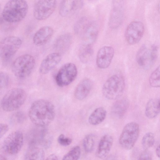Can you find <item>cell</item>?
Returning a JSON list of instances; mask_svg holds the SVG:
<instances>
[{"label": "cell", "mask_w": 160, "mask_h": 160, "mask_svg": "<svg viewBox=\"0 0 160 160\" xmlns=\"http://www.w3.org/2000/svg\"><path fill=\"white\" fill-rule=\"evenodd\" d=\"M129 106V102L126 99L118 100L113 104L111 108V112L115 117L121 118L126 112Z\"/></svg>", "instance_id": "603a6c76"}, {"label": "cell", "mask_w": 160, "mask_h": 160, "mask_svg": "<svg viewBox=\"0 0 160 160\" xmlns=\"http://www.w3.org/2000/svg\"><path fill=\"white\" fill-rule=\"evenodd\" d=\"M15 156L9 153L3 144H0V160H13Z\"/></svg>", "instance_id": "1f68e13d"}, {"label": "cell", "mask_w": 160, "mask_h": 160, "mask_svg": "<svg viewBox=\"0 0 160 160\" xmlns=\"http://www.w3.org/2000/svg\"><path fill=\"white\" fill-rule=\"evenodd\" d=\"M72 41V35L66 33L59 37L55 41L53 46L58 53L61 54L65 52L71 45Z\"/></svg>", "instance_id": "44dd1931"}, {"label": "cell", "mask_w": 160, "mask_h": 160, "mask_svg": "<svg viewBox=\"0 0 160 160\" xmlns=\"http://www.w3.org/2000/svg\"><path fill=\"white\" fill-rule=\"evenodd\" d=\"M114 55V49L110 46H104L98 51L96 57V64L101 69H105L110 65Z\"/></svg>", "instance_id": "4fadbf2b"}, {"label": "cell", "mask_w": 160, "mask_h": 160, "mask_svg": "<svg viewBox=\"0 0 160 160\" xmlns=\"http://www.w3.org/2000/svg\"><path fill=\"white\" fill-rule=\"evenodd\" d=\"M107 115L106 109L102 107L96 108L89 117V123L92 125H98L105 120Z\"/></svg>", "instance_id": "d4e9b609"}, {"label": "cell", "mask_w": 160, "mask_h": 160, "mask_svg": "<svg viewBox=\"0 0 160 160\" xmlns=\"http://www.w3.org/2000/svg\"><path fill=\"white\" fill-rule=\"evenodd\" d=\"M26 98L25 91L20 88H14L8 91L3 97L1 105L3 110L11 112L20 108Z\"/></svg>", "instance_id": "277c9868"}, {"label": "cell", "mask_w": 160, "mask_h": 160, "mask_svg": "<svg viewBox=\"0 0 160 160\" xmlns=\"http://www.w3.org/2000/svg\"><path fill=\"white\" fill-rule=\"evenodd\" d=\"M53 34V29L48 26H43L35 33L33 38V42L38 46L43 45L48 42Z\"/></svg>", "instance_id": "ac0fdd59"}, {"label": "cell", "mask_w": 160, "mask_h": 160, "mask_svg": "<svg viewBox=\"0 0 160 160\" xmlns=\"http://www.w3.org/2000/svg\"><path fill=\"white\" fill-rule=\"evenodd\" d=\"M55 115L54 105L50 101L44 99L34 102L28 112L31 122L35 125L41 127L49 124L54 120Z\"/></svg>", "instance_id": "6da1fadb"}, {"label": "cell", "mask_w": 160, "mask_h": 160, "mask_svg": "<svg viewBox=\"0 0 160 160\" xmlns=\"http://www.w3.org/2000/svg\"><path fill=\"white\" fill-rule=\"evenodd\" d=\"M45 160H58V159L57 156L53 154L48 156Z\"/></svg>", "instance_id": "74e56055"}, {"label": "cell", "mask_w": 160, "mask_h": 160, "mask_svg": "<svg viewBox=\"0 0 160 160\" xmlns=\"http://www.w3.org/2000/svg\"><path fill=\"white\" fill-rule=\"evenodd\" d=\"M105 160H116V159L114 155H111L107 157Z\"/></svg>", "instance_id": "ab89813d"}, {"label": "cell", "mask_w": 160, "mask_h": 160, "mask_svg": "<svg viewBox=\"0 0 160 160\" xmlns=\"http://www.w3.org/2000/svg\"><path fill=\"white\" fill-rule=\"evenodd\" d=\"M78 70L75 64L68 62L63 65L59 69L56 76L57 84L60 87L68 86L75 79Z\"/></svg>", "instance_id": "ba28073f"}, {"label": "cell", "mask_w": 160, "mask_h": 160, "mask_svg": "<svg viewBox=\"0 0 160 160\" xmlns=\"http://www.w3.org/2000/svg\"><path fill=\"white\" fill-rule=\"evenodd\" d=\"M95 144V136L92 134L86 135L83 141V145L85 151L91 152L93 150Z\"/></svg>", "instance_id": "4316f807"}, {"label": "cell", "mask_w": 160, "mask_h": 160, "mask_svg": "<svg viewBox=\"0 0 160 160\" xmlns=\"http://www.w3.org/2000/svg\"><path fill=\"white\" fill-rule=\"evenodd\" d=\"M149 82L151 86L154 88L160 86V68L159 66L150 75Z\"/></svg>", "instance_id": "f1b7e54d"}, {"label": "cell", "mask_w": 160, "mask_h": 160, "mask_svg": "<svg viewBox=\"0 0 160 160\" xmlns=\"http://www.w3.org/2000/svg\"><path fill=\"white\" fill-rule=\"evenodd\" d=\"M155 136L152 132H148L143 137L141 141L143 148L145 150H148L152 147L155 142Z\"/></svg>", "instance_id": "83f0119b"}, {"label": "cell", "mask_w": 160, "mask_h": 160, "mask_svg": "<svg viewBox=\"0 0 160 160\" xmlns=\"http://www.w3.org/2000/svg\"><path fill=\"white\" fill-rule=\"evenodd\" d=\"M1 5L0 4V10H1Z\"/></svg>", "instance_id": "60d3db41"}, {"label": "cell", "mask_w": 160, "mask_h": 160, "mask_svg": "<svg viewBox=\"0 0 160 160\" xmlns=\"http://www.w3.org/2000/svg\"><path fill=\"white\" fill-rule=\"evenodd\" d=\"M27 2L23 0H12L5 5L2 12V16L5 21L15 23L23 20L28 10Z\"/></svg>", "instance_id": "7a4b0ae2"}, {"label": "cell", "mask_w": 160, "mask_h": 160, "mask_svg": "<svg viewBox=\"0 0 160 160\" xmlns=\"http://www.w3.org/2000/svg\"><path fill=\"white\" fill-rule=\"evenodd\" d=\"M35 64V59L32 55L28 54L22 55L13 62L12 71L16 77L20 78H25L31 74Z\"/></svg>", "instance_id": "8992f818"}, {"label": "cell", "mask_w": 160, "mask_h": 160, "mask_svg": "<svg viewBox=\"0 0 160 160\" xmlns=\"http://www.w3.org/2000/svg\"><path fill=\"white\" fill-rule=\"evenodd\" d=\"M43 149L32 143L27 152L23 160H44Z\"/></svg>", "instance_id": "cb8c5ba5"}, {"label": "cell", "mask_w": 160, "mask_h": 160, "mask_svg": "<svg viewBox=\"0 0 160 160\" xmlns=\"http://www.w3.org/2000/svg\"><path fill=\"white\" fill-rule=\"evenodd\" d=\"M8 77L5 73L0 72V88L5 87L8 82Z\"/></svg>", "instance_id": "e575fe53"}, {"label": "cell", "mask_w": 160, "mask_h": 160, "mask_svg": "<svg viewBox=\"0 0 160 160\" xmlns=\"http://www.w3.org/2000/svg\"><path fill=\"white\" fill-rule=\"evenodd\" d=\"M99 28L94 22H89L81 36L84 43L92 45L96 40Z\"/></svg>", "instance_id": "d6986e66"}, {"label": "cell", "mask_w": 160, "mask_h": 160, "mask_svg": "<svg viewBox=\"0 0 160 160\" xmlns=\"http://www.w3.org/2000/svg\"><path fill=\"white\" fill-rule=\"evenodd\" d=\"M57 5L56 0L38 1L35 4L33 14L35 18L38 20H45L53 13Z\"/></svg>", "instance_id": "9c48e42d"}, {"label": "cell", "mask_w": 160, "mask_h": 160, "mask_svg": "<svg viewBox=\"0 0 160 160\" xmlns=\"http://www.w3.org/2000/svg\"><path fill=\"white\" fill-rule=\"evenodd\" d=\"M12 119L13 121L20 122L24 120V116L21 112H17L13 115Z\"/></svg>", "instance_id": "d590c367"}, {"label": "cell", "mask_w": 160, "mask_h": 160, "mask_svg": "<svg viewBox=\"0 0 160 160\" xmlns=\"http://www.w3.org/2000/svg\"><path fill=\"white\" fill-rule=\"evenodd\" d=\"M92 85L91 81L89 79L82 80L78 84L74 92L75 97L79 100L85 98L90 93Z\"/></svg>", "instance_id": "ffe728a7"}, {"label": "cell", "mask_w": 160, "mask_h": 160, "mask_svg": "<svg viewBox=\"0 0 160 160\" xmlns=\"http://www.w3.org/2000/svg\"><path fill=\"white\" fill-rule=\"evenodd\" d=\"M22 40L19 37L10 36L0 41V59L7 62L10 60L20 47Z\"/></svg>", "instance_id": "52a82bcc"}, {"label": "cell", "mask_w": 160, "mask_h": 160, "mask_svg": "<svg viewBox=\"0 0 160 160\" xmlns=\"http://www.w3.org/2000/svg\"><path fill=\"white\" fill-rule=\"evenodd\" d=\"M9 128L6 124L0 123V139L8 131Z\"/></svg>", "instance_id": "8d00e7d4"}, {"label": "cell", "mask_w": 160, "mask_h": 160, "mask_svg": "<svg viewBox=\"0 0 160 160\" xmlns=\"http://www.w3.org/2000/svg\"><path fill=\"white\" fill-rule=\"evenodd\" d=\"M81 0H65L61 1L59 13L62 17H67L81 9L83 6Z\"/></svg>", "instance_id": "2e32d148"}, {"label": "cell", "mask_w": 160, "mask_h": 160, "mask_svg": "<svg viewBox=\"0 0 160 160\" xmlns=\"http://www.w3.org/2000/svg\"><path fill=\"white\" fill-rule=\"evenodd\" d=\"M89 22L86 18L82 17L74 25V30L76 33L81 36Z\"/></svg>", "instance_id": "4dcf8cb0"}, {"label": "cell", "mask_w": 160, "mask_h": 160, "mask_svg": "<svg viewBox=\"0 0 160 160\" xmlns=\"http://www.w3.org/2000/svg\"><path fill=\"white\" fill-rule=\"evenodd\" d=\"M160 99L154 98L150 99L148 102L145 107V114L148 118H153L160 113Z\"/></svg>", "instance_id": "7402d4cb"}, {"label": "cell", "mask_w": 160, "mask_h": 160, "mask_svg": "<svg viewBox=\"0 0 160 160\" xmlns=\"http://www.w3.org/2000/svg\"><path fill=\"white\" fill-rule=\"evenodd\" d=\"M125 87L123 77L119 74H114L105 82L102 88V93L104 97L108 100H116L122 95Z\"/></svg>", "instance_id": "3957f363"}, {"label": "cell", "mask_w": 160, "mask_h": 160, "mask_svg": "<svg viewBox=\"0 0 160 160\" xmlns=\"http://www.w3.org/2000/svg\"><path fill=\"white\" fill-rule=\"evenodd\" d=\"M93 52L92 45L84 43L79 51L78 56L80 60L83 63H87L91 58Z\"/></svg>", "instance_id": "484cf974"}, {"label": "cell", "mask_w": 160, "mask_h": 160, "mask_svg": "<svg viewBox=\"0 0 160 160\" xmlns=\"http://www.w3.org/2000/svg\"><path fill=\"white\" fill-rule=\"evenodd\" d=\"M140 133L139 125L135 122L127 124L123 128L119 138V143L125 149L129 150L134 146Z\"/></svg>", "instance_id": "5b68a950"}, {"label": "cell", "mask_w": 160, "mask_h": 160, "mask_svg": "<svg viewBox=\"0 0 160 160\" xmlns=\"http://www.w3.org/2000/svg\"><path fill=\"white\" fill-rule=\"evenodd\" d=\"M23 141V137L22 132L16 131L10 134L4 140L2 144L9 153L15 155L20 150Z\"/></svg>", "instance_id": "7c38bea8"}, {"label": "cell", "mask_w": 160, "mask_h": 160, "mask_svg": "<svg viewBox=\"0 0 160 160\" xmlns=\"http://www.w3.org/2000/svg\"><path fill=\"white\" fill-rule=\"evenodd\" d=\"M144 32L143 23L139 21H133L127 27L125 36L127 42L130 45L138 43L141 40Z\"/></svg>", "instance_id": "30bf717a"}, {"label": "cell", "mask_w": 160, "mask_h": 160, "mask_svg": "<svg viewBox=\"0 0 160 160\" xmlns=\"http://www.w3.org/2000/svg\"><path fill=\"white\" fill-rule=\"evenodd\" d=\"M155 152L157 157L159 158L160 156V146L159 144L156 147Z\"/></svg>", "instance_id": "f35d334b"}, {"label": "cell", "mask_w": 160, "mask_h": 160, "mask_svg": "<svg viewBox=\"0 0 160 160\" xmlns=\"http://www.w3.org/2000/svg\"><path fill=\"white\" fill-rule=\"evenodd\" d=\"M57 141L60 145L65 147L69 145L72 142L71 138L65 136L62 134L58 136Z\"/></svg>", "instance_id": "d6a6232c"}, {"label": "cell", "mask_w": 160, "mask_h": 160, "mask_svg": "<svg viewBox=\"0 0 160 160\" xmlns=\"http://www.w3.org/2000/svg\"><path fill=\"white\" fill-rule=\"evenodd\" d=\"M61 54L53 52L47 55L41 62L39 68V72L45 74L54 68L61 62Z\"/></svg>", "instance_id": "5bb4252c"}, {"label": "cell", "mask_w": 160, "mask_h": 160, "mask_svg": "<svg viewBox=\"0 0 160 160\" xmlns=\"http://www.w3.org/2000/svg\"><path fill=\"white\" fill-rule=\"evenodd\" d=\"M138 160H152V154L148 150H145L141 153Z\"/></svg>", "instance_id": "836d02e7"}, {"label": "cell", "mask_w": 160, "mask_h": 160, "mask_svg": "<svg viewBox=\"0 0 160 160\" xmlns=\"http://www.w3.org/2000/svg\"><path fill=\"white\" fill-rule=\"evenodd\" d=\"M136 60L140 66L148 68L154 64L150 48L145 44H142L138 49L136 55Z\"/></svg>", "instance_id": "9a60e30c"}, {"label": "cell", "mask_w": 160, "mask_h": 160, "mask_svg": "<svg viewBox=\"0 0 160 160\" xmlns=\"http://www.w3.org/2000/svg\"><path fill=\"white\" fill-rule=\"evenodd\" d=\"M113 138L108 134L104 135L99 142L96 150V156L100 159H104L109 154L112 146Z\"/></svg>", "instance_id": "e0dca14e"}, {"label": "cell", "mask_w": 160, "mask_h": 160, "mask_svg": "<svg viewBox=\"0 0 160 160\" xmlns=\"http://www.w3.org/2000/svg\"><path fill=\"white\" fill-rule=\"evenodd\" d=\"M124 12V2L122 0L113 1L109 19L108 24L112 29L118 28L122 24Z\"/></svg>", "instance_id": "8fae6325"}, {"label": "cell", "mask_w": 160, "mask_h": 160, "mask_svg": "<svg viewBox=\"0 0 160 160\" xmlns=\"http://www.w3.org/2000/svg\"><path fill=\"white\" fill-rule=\"evenodd\" d=\"M81 154L80 147L78 146H74L63 156L62 160H78Z\"/></svg>", "instance_id": "f546056e"}]
</instances>
